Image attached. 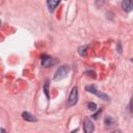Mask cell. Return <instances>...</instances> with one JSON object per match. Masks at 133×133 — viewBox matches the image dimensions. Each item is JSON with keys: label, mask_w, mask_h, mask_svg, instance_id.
Here are the masks:
<instances>
[{"label": "cell", "mask_w": 133, "mask_h": 133, "mask_svg": "<svg viewBox=\"0 0 133 133\" xmlns=\"http://www.w3.org/2000/svg\"><path fill=\"white\" fill-rule=\"evenodd\" d=\"M41 62H42V65H44V66L48 68V66H51V65L55 64V62H56V61L54 60V58H52V57H50V56H48V55L44 54V55L42 56Z\"/></svg>", "instance_id": "obj_4"}, {"label": "cell", "mask_w": 133, "mask_h": 133, "mask_svg": "<svg viewBox=\"0 0 133 133\" xmlns=\"http://www.w3.org/2000/svg\"><path fill=\"white\" fill-rule=\"evenodd\" d=\"M111 133H121L119 131H113V132H111Z\"/></svg>", "instance_id": "obj_15"}, {"label": "cell", "mask_w": 133, "mask_h": 133, "mask_svg": "<svg viewBox=\"0 0 133 133\" xmlns=\"http://www.w3.org/2000/svg\"><path fill=\"white\" fill-rule=\"evenodd\" d=\"M70 72V66L68 65H61L60 68L57 69V71L55 72V75H54V80H61L63 79L64 77H66L68 73Z\"/></svg>", "instance_id": "obj_1"}, {"label": "cell", "mask_w": 133, "mask_h": 133, "mask_svg": "<svg viewBox=\"0 0 133 133\" xmlns=\"http://www.w3.org/2000/svg\"><path fill=\"white\" fill-rule=\"evenodd\" d=\"M83 129H84V133H92L95 130V125L91 122V119L89 118H85L84 124H83Z\"/></svg>", "instance_id": "obj_5"}, {"label": "cell", "mask_w": 133, "mask_h": 133, "mask_svg": "<svg viewBox=\"0 0 133 133\" xmlns=\"http://www.w3.org/2000/svg\"><path fill=\"white\" fill-rule=\"evenodd\" d=\"M122 7L125 11H131L133 9V2L130 1V0H124L122 2Z\"/></svg>", "instance_id": "obj_6"}, {"label": "cell", "mask_w": 133, "mask_h": 133, "mask_svg": "<svg viewBox=\"0 0 133 133\" xmlns=\"http://www.w3.org/2000/svg\"><path fill=\"white\" fill-rule=\"evenodd\" d=\"M100 113H101V109H100V110H98V112H97V113H95V114L92 115V118H98V115H99Z\"/></svg>", "instance_id": "obj_13"}, {"label": "cell", "mask_w": 133, "mask_h": 133, "mask_svg": "<svg viewBox=\"0 0 133 133\" xmlns=\"http://www.w3.org/2000/svg\"><path fill=\"white\" fill-rule=\"evenodd\" d=\"M59 1H52V0H49L47 1V5H48V8H49V11L50 12H53L56 8L57 5H59Z\"/></svg>", "instance_id": "obj_7"}, {"label": "cell", "mask_w": 133, "mask_h": 133, "mask_svg": "<svg viewBox=\"0 0 133 133\" xmlns=\"http://www.w3.org/2000/svg\"><path fill=\"white\" fill-rule=\"evenodd\" d=\"M85 90L88 91V92H91V94L96 95L97 97H99L100 99H102V100H104V101H109V97H108L107 95H105V94H103V92L97 90V88H96L94 85H87V86L85 87Z\"/></svg>", "instance_id": "obj_2"}, {"label": "cell", "mask_w": 133, "mask_h": 133, "mask_svg": "<svg viewBox=\"0 0 133 133\" xmlns=\"http://www.w3.org/2000/svg\"><path fill=\"white\" fill-rule=\"evenodd\" d=\"M87 108H88L89 110H91V111H95V110L97 109V105H96V103H94V102H88V103H87Z\"/></svg>", "instance_id": "obj_10"}, {"label": "cell", "mask_w": 133, "mask_h": 133, "mask_svg": "<svg viewBox=\"0 0 133 133\" xmlns=\"http://www.w3.org/2000/svg\"><path fill=\"white\" fill-rule=\"evenodd\" d=\"M22 117L25 121H28V122H36L37 121V118L34 115H32L31 113H29V112H23L22 113Z\"/></svg>", "instance_id": "obj_8"}, {"label": "cell", "mask_w": 133, "mask_h": 133, "mask_svg": "<svg viewBox=\"0 0 133 133\" xmlns=\"http://www.w3.org/2000/svg\"><path fill=\"white\" fill-rule=\"evenodd\" d=\"M44 90H45V94H46L47 98L49 99V91H48V82H46V83H45V85H44Z\"/></svg>", "instance_id": "obj_12"}, {"label": "cell", "mask_w": 133, "mask_h": 133, "mask_svg": "<svg viewBox=\"0 0 133 133\" xmlns=\"http://www.w3.org/2000/svg\"><path fill=\"white\" fill-rule=\"evenodd\" d=\"M104 123H105V125H106V126H111V125L113 124V119H112L110 116H108V117H106V118H105Z\"/></svg>", "instance_id": "obj_11"}, {"label": "cell", "mask_w": 133, "mask_h": 133, "mask_svg": "<svg viewBox=\"0 0 133 133\" xmlns=\"http://www.w3.org/2000/svg\"><path fill=\"white\" fill-rule=\"evenodd\" d=\"M0 131H1V133H5V130H4L3 128H1V130H0Z\"/></svg>", "instance_id": "obj_14"}, {"label": "cell", "mask_w": 133, "mask_h": 133, "mask_svg": "<svg viewBox=\"0 0 133 133\" xmlns=\"http://www.w3.org/2000/svg\"><path fill=\"white\" fill-rule=\"evenodd\" d=\"M78 101V88L75 86L73 87L70 97H69V101H68V105L69 106H74Z\"/></svg>", "instance_id": "obj_3"}, {"label": "cell", "mask_w": 133, "mask_h": 133, "mask_svg": "<svg viewBox=\"0 0 133 133\" xmlns=\"http://www.w3.org/2000/svg\"><path fill=\"white\" fill-rule=\"evenodd\" d=\"M78 53L80 56H86V53H87V46H80L78 48Z\"/></svg>", "instance_id": "obj_9"}]
</instances>
